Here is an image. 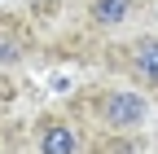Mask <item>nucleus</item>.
I'll list each match as a JSON object with an SVG mask.
<instances>
[{
	"label": "nucleus",
	"instance_id": "nucleus-1",
	"mask_svg": "<svg viewBox=\"0 0 158 154\" xmlns=\"http://www.w3.org/2000/svg\"><path fill=\"white\" fill-rule=\"evenodd\" d=\"M97 114H101V123L106 128H118V132H127V128H141L145 123V114H149V101L141 97V92H127V88H110L97 97Z\"/></svg>",
	"mask_w": 158,
	"mask_h": 154
},
{
	"label": "nucleus",
	"instance_id": "nucleus-2",
	"mask_svg": "<svg viewBox=\"0 0 158 154\" xmlns=\"http://www.w3.org/2000/svg\"><path fill=\"white\" fill-rule=\"evenodd\" d=\"M127 71H132L141 84L158 88V35H141V40H132V49H127Z\"/></svg>",
	"mask_w": 158,
	"mask_h": 154
},
{
	"label": "nucleus",
	"instance_id": "nucleus-3",
	"mask_svg": "<svg viewBox=\"0 0 158 154\" xmlns=\"http://www.w3.org/2000/svg\"><path fill=\"white\" fill-rule=\"evenodd\" d=\"M79 137L66 119H40V154H75Z\"/></svg>",
	"mask_w": 158,
	"mask_h": 154
},
{
	"label": "nucleus",
	"instance_id": "nucleus-4",
	"mask_svg": "<svg viewBox=\"0 0 158 154\" xmlns=\"http://www.w3.org/2000/svg\"><path fill=\"white\" fill-rule=\"evenodd\" d=\"M127 13H132V0H92L88 5V18H92V27H123L127 22Z\"/></svg>",
	"mask_w": 158,
	"mask_h": 154
},
{
	"label": "nucleus",
	"instance_id": "nucleus-5",
	"mask_svg": "<svg viewBox=\"0 0 158 154\" xmlns=\"http://www.w3.org/2000/svg\"><path fill=\"white\" fill-rule=\"evenodd\" d=\"M154 27H158V5H154Z\"/></svg>",
	"mask_w": 158,
	"mask_h": 154
}]
</instances>
